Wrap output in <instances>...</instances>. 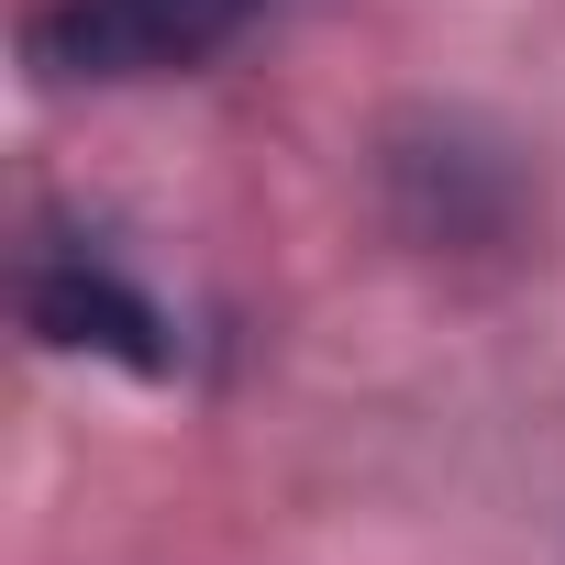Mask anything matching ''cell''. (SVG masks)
Segmentation results:
<instances>
[{"label":"cell","instance_id":"obj_1","mask_svg":"<svg viewBox=\"0 0 565 565\" xmlns=\"http://www.w3.org/2000/svg\"><path fill=\"white\" fill-rule=\"evenodd\" d=\"M255 12H277V0H45L23 23V56L67 89H134V78L211 67Z\"/></svg>","mask_w":565,"mask_h":565},{"label":"cell","instance_id":"obj_2","mask_svg":"<svg viewBox=\"0 0 565 565\" xmlns=\"http://www.w3.org/2000/svg\"><path fill=\"white\" fill-rule=\"evenodd\" d=\"M23 322H34L56 355H111V366H134V377H167V366H178L167 311L134 289L100 244H45V255L23 266Z\"/></svg>","mask_w":565,"mask_h":565},{"label":"cell","instance_id":"obj_3","mask_svg":"<svg viewBox=\"0 0 565 565\" xmlns=\"http://www.w3.org/2000/svg\"><path fill=\"white\" fill-rule=\"evenodd\" d=\"M388 211L422 244H510L521 233V167L466 134H399L388 145Z\"/></svg>","mask_w":565,"mask_h":565}]
</instances>
